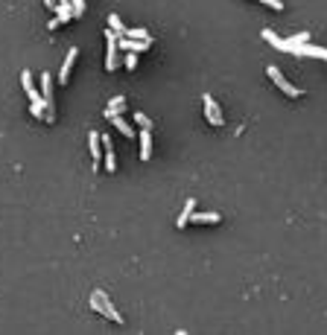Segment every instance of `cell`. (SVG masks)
Segmentation results:
<instances>
[{
	"instance_id": "1",
	"label": "cell",
	"mask_w": 327,
	"mask_h": 335,
	"mask_svg": "<svg viewBox=\"0 0 327 335\" xmlns=\"http://www.w3.org/2000/svg\"><path fill=\"white\" fill-rule=\"evenodd\" d=\"M91 309L94 312H102L108 321H114V324H123V318H120V312L114 309V303H111V298L102 292V289H94V295H91Z\"/></svg>"
},
{
	"instance_id": "2",
	"label": "cell",
	"mask_w": 327,
	"mask_h": 335,
	"mask_svg": "<svg viewBox=\"0 0 327 335\" xmlns=\"http://www.w3.org/2000/svg\"><path fill=\"white\" fill-rule=\"evenodd\" d=\"M266 76H269V79H272V82H275L281 91L286 93L289 99H298V96H301V88H295L292 82H289V79H286V76H284V73H281L275 64H272V67H266Z\"/></svg>"
},
{
	"instance_id": "3",
	"label": "cell",
	"mask_w": 327,
	"mask_h": 335,
	"mask_svg": "<svg viewBox=\"0 0 327 335\" xmlns=\"http://www.w3.org/2000/svg\"><path fill=\"white\" fill-rule=\"evenodd\" d=\"M260 38H266L275 50H284V53H289V56H301V44H292L289 38H278L272 30H260Z\"/></svg>"
},
{
	"instance_id": "4",
	"label": "cell",
	"mask_w": 327,
	"mask_h": 335,
	"mask_svg": "<svg viewBox=\"0 0 327 335\" xmlns=\"http://www.w3.org/2000/svg\"><path fill=\"white\" fill-rule=\"evenodd\" d=\"M202 105H204V120L210 122V125H216V128L225 125V117H222V111H219V105H216V99L210 93L202 96Z\"/></svg>"
},
{
	"instance_id": "5",
	"label": "cell",
	"mask_w": 327,
	"mask_h": 335,
	"mask_svg": "<svg viewBox=\"0 0 327 335\" xmlns=\"http://www.w3.org/2000/svg\"><path fill=\"white\" fill-rule=\"evenodd\" d=\"M105 41H108V56H105V70L108 73H114L117 70V41H120V32L117 30H108L105 32Z\"/></svg>"
},
{
	"instance_id": "6",
	"label": "cell",
	"mask_w": 327,
	"mask_h": 335,
	"mask_svg": "<svg viewBox=\"0 0 327 335\" xmlns=\"http://www.w3.org/2000/svg\"><path fill=\"white\" fill-rule=\"evenodd\" d=\"M41 99L47 105V122H53L56 120V111H53V76L50 73L41 76Z\"/></svg>"
},
{
	"instance_id": "7",
	"label": "cell",
	"mask_w": 327,
	"mask_h": 335,
	"mask_svg": "<svg viewBox=\"0 0 327 335\" xmlns=\"http://www.w3.org/2000/svg\"><path fill=\"white\" fill-rule=\"evenodd\" d=\"M105 117H108V120L114 122V128H117V131H120L123 137H134V134H137V131H134V128H131L129 122L123 120L120 114H117V111H108V108H105Z\"/></svg>"
},
{
	"instance_id": "8",
	"label": "cell",
	"mask_w": 327,
	"mask_h": 335,
	"mask_svg": "<svg viewBox=\"0 0 327 335\" xmlns=\"http://www.w3.org/2000/svg\"><path fill=\"white\" fill-rule=\"evenodd\" d=\"M88 146H91V154H94V169H97L99 157H102V134H99L97 128L88 131Z\"/></svg>"
},
{
	"instance_id": "9",
	"label": "cell",
	"mask_w": 327,
	"mask_h": 335,
	"mask_svg": "<svg viewBox=\"0 0 327 335\" xmlns=\"http://www.w3.org/2000/svg\"><path fill=\"white\" fill-rule=\"evenodd\" d=\"M21 85H24V91H27V96H30V102H38V99H41V91L35 88L33 73H30V70H24V73H21Z\"/></svg>"
},
{
	"instance_id": "10",
	"label": "cell",
	"mask_w": 327,
	"mask_h": 335,
	"mask_svg": "<svg viewBox=\"0 0 327 335\" xmlns=\"http://www.w3.org/2000/svg\"><path fill=\"white\" fill-rule=\"evenodd\" d=\"M102 157H105V169L108 172H117V157H114V149H111V140L102 137Z\"/></svg>"
},
{
	"instance_id": "11",
	"label": "cell",
	"mask_w": 327,
	"mask_h": 335,
	"mask_svg": "<svg viewBox=\"0 0 327 335\" xmlns=\"http://www.w3.org/2000/svg\"><path fill=\"white\" fill-rule=\"evenodd\" d=\"M79 56V47H70V53H67V59L62 61V73H59V82L67 85V76H70V67H73V61Z\"/></svg>"
},
{
	"instance_id": "12",
	"label": "cell",
	"mask_w": 327,
	"mask_h": 335,
	"mask_svg": "<svg viewBox=\"0 0 327 335\" xmlns=\"http://www.w3.org/2000/svg\"><path fill=\"white\" fill-rule=\"evenodd\" d=\"M193 210H196V201H193V198H187V201H184V210H181L178 222H175V227H178V230H184V227L190 224V213H193Z\"/></svg>"
},
{
	"instance_id": "13",
	"label": "cell",
	"mask_w": 327,
	"mask_h": 335,
	"mask_svg": "<svg viewBox=\"0 0 327 335\" xmlns=\"http://www.w3.org/2000/svg\"><path fill=\"white\" fill-rule=\"evenodd\" d=\"M152 157V134H149V128H143L140 131V160H149Z\"/></svg>"
},
{
	"instance_id": "14",
	"label": "cell",
	"mask_w": 327,
	"mask_h": 335,
	"mask_svg": "<svg viewBox=\"0 0 327 335\" xmlns=\"http://www.w3.org/2000/svg\"><path fill=\"white\" fill-rule=\"evenodd\" d=\"M190 222H193V224H207V222H210V224H219L222 216L219 213H190Z\"/></svg>"
},
{
	"instance_id": "15",
	"label": "cell",
	"mask_w": 327,
	"mask_h": 335,
	"mask_svg": "<svg viewBox=\"0 0 327 335\" xmlns=\"http://www.w3.org/2000/svg\"><path fill=\"white\" fill-rule=\"evenodd\" d=\"M117 44H120L123 50H129V53H143L146 47H152V44H146V41H129V38H120Z\"/></svg>"
},
{
	"instance_id": "16",
	"label": "cell",
	"mask_w": 327,
	"mask_h": 335,
	"mask_svg": "<svg viewBox=\"0 0 327 335\" xmlns=\"http://www.w3.org/2000/svg\"><path fill=\"white\" fill-rule=\"evenodd\" d=\"M56 18H59L62 24H67L70 18H76V12H73V3H59V6H56Z\"/></svg>"
},
{
	"instance_id": "17",
	"label": "cell",
	"mask_w": 327,
	"mask_h": 335,
	"mask_svg": "<svg viewBox=\"0 0 327 335\" xmlns=\"http://www.w3.org/2000/svg\"><path fill=\"white\" fill-rule=\"evenodd\" d=\"M126 35H129V38H143L146 44H152V35L146 30H126Z\"/></svg>"
},
{
	"instance_id": "18",
	"label": "cell",
	"mask_w": 327,
	"mask_h": 335,
	"mask_svg": "<svg viewBox=\"0 0 327 335\" xmlns=\"http://www.w3.org/2000/svg\"><path fill=\"white\" fill-rule=\"evenodd\" d=\"M123 105H126V99H123V96H114V99L108 102V111H117V114H120V111H123Z\"/></svg>"
},
{
	"instance_id": "19",
	"label": "cell",
	"mask_w": 327,
	"mask_h": 335,
	"mask_svg": "<svg viewBox=\"0 0 327 335\" xmlns=\"http://www.w3.org/2000/svg\"><path fill=\"white\" fill-rule=\"evenodd\" d=\"M108 27H111V30H117V32H126V27H123V21H120L117 15H108Z\"/></svg>"
},
{
	"instance_id": "20",
	"label": "cell",
	"mask_w": 327,
	"mask_h": 335,
	"mask_svg": "<svg viewBox=\"0 0 327 335\" xmlns=\"http://www.w3.org/2000/svg\"><path fill=\"white\" fill-rule=\"evenodd\" d=\"M134 122H137L140 128H152V122H149V117H146V114H140V111L134 114Z\"/></svg>"
},
{
	"instance_id": "21",
	"label": "cell",
	"mask_w": 327,
	"mask_h": 335,
	"mask_svg": "<svg viewBox=\"0 0 327 335\" xmlns=\"http://www.w3.org/2000/svg\"><path fill=\"white\" fill-rule=\"evenodd\" d=\"M257 3L269 6V9H275V12H281V9H284V3H281V0H257Z\"/></svg>"
},
{
	"instance_id": "22",
	"label": "cell",
	"mask_w": 327,
	"mask_h": 335,
	"mask_svg": "<svg viewBox=\"0 0 327 335\" xmlns=\"http://www.w3.org/2000/svg\"><path fill=\"white\" fill-rule=\"evenodd\" d=\"M289 41H292V44H307V41H310V32H298V35H292Z\"/></svg>"
},
{
	"instance_id": "23",
	"label": "cell",
	"mask_w": 327,
	"mask_h": 335,
	"mask_svg": "<svg viewBox=\"0 0 327 335\" xmlns=\"http://www.w3.org/2000/svg\"><path fill=\"white\" fill-rule=\"evenodd\" d=\"M137 53H129V56H126V70H134V67H137Z\"/></svg>"
},
{
	"instance_id": "24",
	"label": "cell",
	"mask_w": 327,
	"mask_h": 335,
	"mask_svg": "<svg viewBox=\"0 0 327 335\" xmlns=\"http://www.w3.org/2000/svg\"><path fill=\"white\" fill-rule=\"evenodd\" d=\"M59 24H62V21H59V18H50V21H47V30H56V27H59Z\"/></svg>"
},
{
	"instance_id": "25",
	"label": "cell",
	"mask_w": 327,
	"mask_h": 335,
	"mask_svg": "<svg viewBox=\"0 0 327 335\" xmlns=\"http://www.w3.org/2000/svg\"><path fill=\"white\" fill-rule=\"evenodd\" d=\"M44 6H47V9H56L59 3H56V0H44Z\"/></svg>"
}]
</instances>
